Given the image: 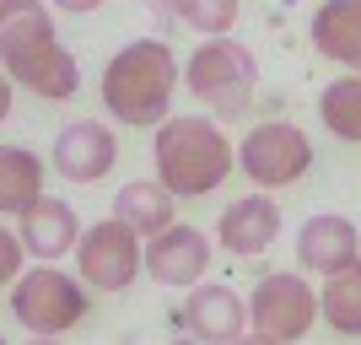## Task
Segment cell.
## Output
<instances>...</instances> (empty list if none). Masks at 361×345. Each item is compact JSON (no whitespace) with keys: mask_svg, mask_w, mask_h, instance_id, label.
<instances>
[{"mask_svg":"<svg viewBox=\"0 0 361 345\" xmlns=\"http://www.w3.org/2000/svg\"><path fill=\"white\" fill-rule=\"evenodd\" d=\"M0 60L16 87L38 92L49 103H65L81 87V65L60 44V32L49 22V11L38 0H22L16 11H0Z\"/></svg>","mask_w":361,"mask_h":345,"instance_id":"obj_1","label":"cell"},{"mask_svg":"<svg viewBox=\"0 0 361 345\" xmlns=\"http://www.w3.org/2000/svg\"><path fill=\"white\" fill-rule=\"evenodd\" d=\"M151 157H157V178L178 200H200L211 189H221L232 178V162H238V151L221 135V124L205 119V114H167L157 124Z\"/></svg>","mask_w":361,"mask_h":345,"instance_id":"obj_2","label":"cell"},{"mask_svg":"<svg viewBox=\"0 0 361 345\" xmlns=\"http://www.w3.org/2000/svg\"><path fill=\"white\" fill-rule=\"evenodd\" d=\"M178 92V60L167 38H135L103 65V108L119 124H162Z\"/></svg>","mask_w":361,"mask_h":345,"instance_id":"obj_3","label":"cell"},{"mask_svg":"<svg viewBox=\"0 0 361 345\" xmlns=\"http://www.w3.org/2000/svg\"><path fill=\"white\" fill-rule=\"evenodd\" d=\"M183 87L195 92L216 119H238L243 108H248V97H254V87H259L254 49H243L238 38H226V32L205 38V44L189 54V65H183Z\"/></svg>","mask_w":361,"mask_h":345,"instance_id":"obj_4","label":"cell"},{"mask_svg":"<svg viewBox=\"0 0 361 345\" xmlns=\"http://www.w3.org/2000/svg\"><path fill=\"white\" fill-rule=\"evenodd\" d=\"M11 318L32 334H65L87 318V281L54 270V265H38V270H22L11 281Z\"/></svg>","mask_w":361,"mask_h":345,"instance_id":"obj_5","label":"cell"},{"mask_svg":"<svg viewBox=\"0 0 361 345\" xmlns=\"http://www.w3.org/2000/svg\"><path fill=\"white\" fill-rule=\"evenodd\" d=\"M75 270L92 291H130L135 275L146 270V243L124 216H108V222L87 226L81 243H75Z\"/></svg>","mask_w":361,"mask_h":345,"instance_id":"obj_6","label":"cell"},{"mask_svg":"<svg viewBox=\"0 0 361 345\" xmlns=\"http://www.w3.org/2000/svg\"><path fill=\"white\" fill-rule=\"evenodd\" d=\"M318 313H324V297L302 275H286V270L264 275L248 297V329L259 340H302Z\"/></svg>","mask_w":361,"mask_h":345,"instance_id":"obj_7","label":"cell"},{"mask_svg":"<svg viewBox=\"0 0 361 345\" xmlns=\"http://www.w3.org/2000/svg\"><path fill=\"white\" fill-rule=\"evenodd\" d=\"M238 167L259 183V189H286V183H297L302 173L313 167V140L286 119L254 124V130L243 135V146H238Z\"/></svg>","mask_w":361,"mask_h":345,"instance_id":"obj_8","label":"cell"},{"mask_svg":"<svg viewBox=\"0 0 361 345\" xmlns=\"http://www.w3.org/2000/svg\"><path fill=\"white\" fill-rule=\"evenodd\" d=\"M211 270V238L200 232V226H162V232H151L146 238V275L162 286H200Z\"/></svg>","mask_w":361,"mask_h":345,"instance_id":"obj_9","label":"cell"},{"mask_svg":"<svg viewBox=\"0 0 361 345\" xmlns=\"http://www.w3.org/2000/svg\"><path fill=\"white\" fill-rule=\"evenodd\" d=\"M49 162L71 183H97L119 162V140H114V130H108L103 119H75L54 135V157H49Z\"/></svg>","mask_w":361,"mask_h":345,"instance_id":"obj_10","label":"cell"},{"mask_svg":"<svg viewBox=\"0 0 361 345\" xmlns=\"http://www.w3.org/2000/svg\"><path fill=\"white\" fill-rule=\"evenodd\" d=\"M178 324L195 340H211V345H221V340H238L243 329H248V302L232 291V286H189V302L178 308Z\"/></svg>","mask_w":361,"mask_h":345,"instance_id":"obj_11","label":"cell"},{"mask_svg":"<svg viewBox=\"0 0 361 345\" xmlns=\"http://www.w3.org/2000/svg\"><path fill=\"white\" fill-rule=\"evenodd\" d=\"M281 238V205L270 195H243L221 210V222H216V243H221L226 254L238 259H254L264 254L270 243Z\"/></svg>","mask_w":361,"mask_h":345,"instance_id":"obj_12","label":"cell"},{"mask_svg":"<svg viewBox=\"0 0 361 345\" xmlns=\"http://www.w3.org/2000/svg\"><path fill=\"white\" fill-rule=\"evenodd\" d=\"M297 254H302L307 270L334 275V270H345V265H356V259H361V232H356L350 216L324 210V216H313V222L297 232Z\"/></svg>","mask_w":361,"mask_h":345,"instance_id":"obj_13","label":"cell"},{"mask_svg":"<svg viewBox=\"0 0 361 345\" xmlns=\"http://www.w3.org/2000/svg\"><path fill=\"white\" fill-rule=\"evenodd\" d=\"M307 38L340 71H361V0H324L313 11Z\"/></svg>","mask_w":361,"mask_h":345,"instance_id":"obj_14","label":"cell"},{"mask_svg":"<svg viewBox=\"0 0 361 345\" xmlns=\"http://www.w3.org/2000/svg\"><path fill=\"white\" fill-rule=\"evenodd\" d=\"M16 232L27 238L32 259H60V254H71L75 243H81L75 210L65 205V200H54V195H44L32 210H22V216H16Z\"/></svg>","mask_w":361,"mask_h":345,"instance_id":"obj_15","label":"cell"},{"mask_svg":"<svg viewBox=\"0 0 361 345\" xmlns=\"http://www.w3.org/2000/svg\"><path fill=\"white\" fill-rule=\"evenodd\" d=\"M44 178H49V167L38 151L27 146H6L0 151V210L6 216H22V210H32L38 200H44Z\"/></svg>","mask_w":361,"mask_h":345,"instance_id":"obj_16","label":"cell"},{"mask_svg":"<svg viewBox=\"0 0 361 345\" xmlns=\"http://www.w3.org/2000/svg\"><path fill=\"white\" fill-rule=\"evenodd\" d=\"M173 200H178V195H173L162 178H135V183H124L119 195H114V216H124L140 238H151V232L173 226V216H178Z\"/></svg>","mask_w":361,"mask_h":345,"instance_id":"obj_17","label":"cell"},{"mask_svg":"<svg viewBox=\"0 0 361 345\" xmlns=\"http://www.w3.org/2000/svg\"><path fill=\"white\" fill-rule=\"evenodd\" d=\"M318 119L334 140L361 146V71H345L340 81H329L318 92Z\"/></svg>","mask_w":361,"mask_h":345,"instance_id":"obj_18","label":"cell"},{"mask_svg":"<svg viewBox=\"0 0 361 345\" xmlns=\"http://www.w3.org/2000/svg\"><path fill=\"white\" fill-rule=\"evenodd\" d=\"M324 318H329V329L340 334H361V259L345 265V270L324 275Z\"/></svg>","mask_w":361,"mask_h":345,"instance_id":"obj_19","label":"cell"},{"mask_svg":"<svg viewBox=\"0 0 361 345\" xmlns=\"http://www.w3.org/2000/svg\"><path fill=\"white\" fill-rule=\"evenodd\" d=\"M173 22H183V28L216 38V32H232V22H238V0H173Z\"/></svg>","mask_w":361,"mask_h":345,"instance_id":"obj_20","label":"cell"},{"mask_svg":"<svg viewBox=\"0 0 361 345\" xmlns=\"http://www.w3.org/2000/svg\"><path fill=\"white\" fill-rule=\"evenodd\" d=\"M27 254H32L27 238H22L16 226H6V232H0V275H6V286L22 275V259H27Z\"/></svg>","mask_w":361,"mask_h":345,"instance_id":"obj_21","label":"cell"},{"mask_svg":"<svg viewBox=\"0 0 361 345\" xmlns=\"http://www.w3.org/2000/svg\"><path fill=\"white\" fill-rule=\"evenodd\" d=\"M54 6H60V11H75V16H87V11H97L103 0H54Z\"/></svg>","mask_w":361,"mask_h":345,"instance_id":"obj_22","label":"cell"},{"mask_svg":"<svg viewBox=\"0 0 361 345\" xmlns=\"http://www.w3.org/2000/svg\"><path fill=\"white\" fill-rule=\"evenodd\" d=\"M16 6H22V0H0V11H16Z\"/></svg>","mask_w":361,"mask_h":345,"instance_id":"obj_23","label":"cell"}]
</instances>
